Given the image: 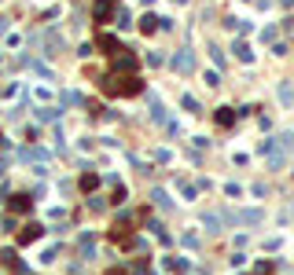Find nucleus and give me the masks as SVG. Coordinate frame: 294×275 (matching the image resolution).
I'll use <instances>...</instances> for the list:
<instances>
[{"label": "nucleus", "instance_id": "1", "mask_svg": "<svg viewBox=\"0 0 294 275\" xmlns=\"http://www.w3.org/2000/svg\"><path fill=\"white\" fill-rule=\"evenodd\" d=\"M144 88L136 77V70H110L107 77H103V92L107 96H136V92Z\"/></svg>", "mask_w": 294, "mask_h": 275}, {"label": "nucleus", "instance_id": "2", "mask_svg": "<svg viewBox=\"0 0 294 275\" xmlns=\"http://www.w3.org/2000/svg\"><path fill=\"white\" fill-rule=\"evenodd\" d=\"M41 231H44L41 224H26L22 231H18V246H26V242H33V239H41Z\"/></svg>", "mask_w": 294, "mask_h": 275}, {"label": "nucleus", "instance_id": "3", "mask_svg": "<svg viewBox=\"0 0 294 275\" xmlns=\"http://www.w3.org/2000/svg\"><path fill=\"white\" fill-rule=\"evenodd\" d=\"M276 96H280V103H283V107H294V88H291L287 81H283L280 88H276Z\"/></svg>", "mask_w": 294, "mask_h": 275}, {"label": "nucleus", "instance_id": "4", "mask_svg": "<svg viewBox=\"0 0 294 275\" xmlns=\"http://www.w3.org/2000/svg\"><path fill=\"white\" fill-rule=\"evenodd\" d=\"M110 11H114V7H110V0H99V4L92 7V15H96V22H103V18H110Z\"/></svg>", "mask_w": 294, "mask_h": 275}, {"label": "nucleus", "instance_id": "5", "mask_svg": "<svg viewBox=\"0 0 294 275\" xmlns=\"http://www.w3.org/2000/svg\"><path fill=\"white\" fill-rule=\"evenodd\" d=\"M173 66H177V70H192V66H195L192 63V52H177L173 55Z\"/></svg>", "mask_w": 294, "mask_h": 275}, {"label": "nucleus", "instance_id": "6", "mask_svg": "<svg viewBox=\"0 0 294 275\" xmlns=\"http://www.w3.org/2000/svg\"><path fill=\"white\" fill-rule=\"evenodd\" d=\"M217 125H235V110L232 107H221V110H217Z\"/></svg>", "mask_w": 294, "mask_h": 275}, {"label": "nucleus", "instance_id": "7", "mask_svg": "<svg viewBox=\"0 0 294 275\" xmlns=\"http://www.w3.org/2000/svg\"><path fill=\"white\" fill-rule=\"evenodd\" d=\"M11 213H30V198H26V195H15V198H11Z\"/></svg>", "mask_w": 294, "mask_h": 275}, {"label": "nucleus", "instance_id": "8", "mask_svg": "<svg viewBox=\"0 0 294 275\" xmlns=\"http://www.w3.org/2000/svg\"><path fill=\"white\" fill-rule=\"evenodd\" d=\"M140 30H144V33H155V30H158V18H155V15H144V18H140Z\"/></svg>", "mask_w": 294, "mask_h": 275}, {"label": "nucleus", "instance_id": "9", "mask_svg": "<svg viewBox=\"0 0 294 275\" xmlns=\"http://www.w3.org/2000/svg\"><path fill=\"white\" fill-rule=\"evenodd\" d=\"M155 206L158 209H173V198H169L166 191H155Z\"/></svg>", "mask_w": 294, "mask_h": 275}, {"label": "nucleus", "instance_id": "10", "mask_svg": "<svg viewBox=\"0 0 294 275\" xmlns=\"http://www.w3.org/2000/svg\"><path fill=\"white\" fill-rule=\"evenodd\" d=\"M239 220L243 224H261V209H246V213H239Z\"/></svg>", "mask_w": 294, "mask_h": 275}, {"label": "nucleus", "instance_id": "11", "mask_svg": "<svg viewBox=\"0 0 294 275\" xmlns=\"http://www.w3.org/2000/svg\"><path fill=\"white\" fill-rule=\"evenodd\" d=\"M4 264H7V268H15V264H18V253H15V250H4Z\"/></svg>", "mask_w": 294, "mask_h": 275}, {"label": "nucleus", "instance_id": "12", "mask_svg": "<svg viewBox=\"0 0 294 275\" xmlns=\"http://www.w3.org/2000/svg\"><path fill=\"white\" fill-rule=\"evenodd\" d=\"M235 52H239V59H254V52L250 48H246V44L239 41V44H235Z\"/></svg>", "mask_w": 294, "mask_h": 275}, {"label": "nucleus", "instance_id": "13", "mask_svg": "<svg viewBox=\"0 0 294 275\" xmlns=\"http://www.w3.org/2000/svg\"><path fill=\"white\" fill-rule=\"evenodd\" d=\"M96 184H99V180H96V176H92V173H89V176H85V180H81V187H85V191H92V187H96Z\"/></svg>", "mask_w": 294, "mask_h": 275}, {"label": "nucleus", "instance_id": "14", "mask_svg": "<svg viewBox=\"0 0 294 275\" xmlns=\"http://www.w3.org/2000/svg\"><path fill=\"white\" fill-rule=\"evenodd\" d=\"M118 26H121V30H129V26H132L129 22V11H118Z\"/></svg>", "mask_w": 294, "mask_h": 275}, {"label": "nucleus", "instance_id": "15", "mask_svg": "<svg viewBox=\"0 0 294 275\" xmlns=\"http://www.w3.org/2000/svg\"><path fill=\"white\" fill-rule=\"evenodd\" d=\"M184 107H188V110H195V114L202 110V107H198V99H192V96H184Z\"/></svg>", "mask_w": 294, "mask_h": 275}, {"label": "nucleus", "instance_id": "16", "mask_svg": "<svg viewBox=\"0 0 294 275\" xmlns=\"http://www.w3.org/2000/svg\"><path fill=\"white\" fill-rule=\"evenodd\" d=\"M107 275H129V272H125V268H110Z\"/></svg>", "mask_w": 294, "mask_h": 275}, {"label": "nucleus", "instance_id": "17", "mask_svg": "<svg viewBox=\"0 0 294 275\" xmlns=\"http://www.w3.org/2000/svg\"><path fill=\"white\" fill-rule=\"evenodd\" d=\"M280 4H283V7H291V4H294V0H280Z\"/></svg>", "mask_w": 294, "mask_h": 275}, {"label": "nucleus", "instance_id": "18", "mask_svg": "<svg viewBox=\"0 0 294 275\" xmlns=\"http://www.w3.org/2000/svg\"><path fill=\"white\" fill-rule=\"evenodd\" d=\"M0 30H4V18H0Z\"/></svg>", "mask_w": 294, "mask_h": 275}]
</instances>
